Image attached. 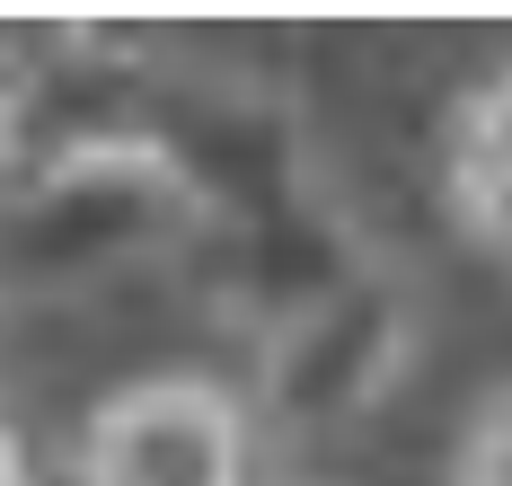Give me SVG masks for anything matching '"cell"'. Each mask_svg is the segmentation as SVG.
Returning a JSON list of instances; mask_svg holds the SVG:
<instances>
[{"label":"cell","instance_id":"1","mask_svg":"<svg viewBox=\"0 0 512 486\" xmlns=\"http://www.w3.org/2000/svg\"><path fill=\"white\" fill-rule=\"evenodd\" d=\"M195 230H204L195 204L151 151H98V160L45 168L0 195V310L106 301L133 274L177 266Z\"/></svg>","mask_w":512,"mask_h":486},{"label":"cell","instance_id":"5","mask_svg":"<svg viewBox=\"0 0 512 486\" xmlns=\"http://www.w3.org/2000/svg\"><path fill=\"white\" fill-rule=\"evenodd\" d=\"M0 486H45V478H36V460L18 451V433H9V416H0Z\"/></svg>","mask_w":512,"mask_h":486},{"label":"cell","instance_id":"4","mask_svg":"<svg viewBox=\"0 0 512 486\" xmlns=\"http://www.w3.org/2000/svg\"><path fill=\"white\" fill-rule=\"evenodd\" d=\"M442 186H451V213L512 257V62L486 71L451 107V133H442Z\"/></svg>","mask_w":512,"mask_h":486},{"label":"cell","instance_id":"3","mask_svg":"<svg viewBox=\"0 0 512 486\" xmlns=\"http://www.w3.org/2000/svg\"><path fill=\"white\" fill-rule=\"evenodd\" d=\"M398 363H407V301H398L389 274L371 266L256 345L248 416L256 425H292V433H327L345 416H362L398 380Z\"/></svg>","mask_w":512,"mask_h":486},{"label":"cell","instance_id":"2","mask_svg":"<svg viewBox=\"0 0 512 486\" xmlns=\"http://www.w3.org/2000/svg\"><path fill=\"white\" fill-rule=\"evenodd\" d=\"M62 486H265V425L212 372H151L89 407Z\"/></svg>","mask_w":512,"mask_h":486}]
</instances>
